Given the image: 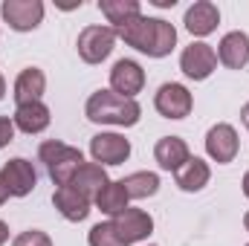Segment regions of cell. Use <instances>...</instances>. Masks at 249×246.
I'll list each match as a JSON object with an SVG mask.
<instances>
[{"mask_svg":"<svg viewBox=\"0 0 249 246\" xmlns=\"http://www.w3.org/2000/svg\"><path fill=\"white\" fill-rule=\"evenodd\" d=\"M15 127H20L23 133H41L50 124V107L41 102H29V105H18L15 110Z\"/></svg>","mask_w":249,"mask_h":246,"instance_id":"19","label":"cell"},{"mask_svg":"<svg viewBox=\"0 0 249 246\" xmlns=\"http://www.w3.org/2000/svg\"><path fill=\"white\" fill-rule=\"evenodd\" d=\"M244 226H247V232H249V211H247V217H244Z\"/></svg>","mask_w":249,"mask_h":246,"instance_id":"33","label":"cell"},{"mask_svg":"<svg viewBox=\"0 0 249 246\" xmlns=\"http://www.w3.org/2000/svg\"><path fill=\"white\" fill-rule=\"evenodd\" d=\"M12 139H15V122L6 119V116H0V148H6Z\"/></svg>","mask_w":249,"mask_h":246,"instance_id":"26","label":"cell"},{"mask_svg":"<svg viewBox=\"0 0 249 246\" xmlns=\"http://www.w3.org/2000/svg\"><path fill=\"white\" fill-rule=\"evenodd\" d=\"M142 84H145V70L136 61L122 58V61L113 64V70H110V87H113V93H119L124 99H133L142 90Z\"/></svg>","mask_w":249,"mask_h":246,"instance_id":"11","label":"cell"},{"mask_svg":"<svg viewBox=\"0 0 249 246\" xmlns=\"http://www.w3.org/2000/svg\"><path fill=\"white\" fill-rule=\"evenodd\" d=\"M9 197H12V194H9V188H6V183H3V177H0V206H3V203H6Z\"/></svg>","mask_w":249,"mask_h":246,"instance_id":"27","label":"cell"},{"mask_svg":"<svg viewBox=\"0 0 249 246\" xmlns=\"http://www.w3.org/2000/svg\"><path fill=\"white\" fill-rule=\"evenodd\" d=\"M116 35L127 47H133V50H139V53H145L151 58L168 55L174 50V44H177L174 23H168L162 18H145V15H139V18L127 20L124 26H119Z\"/></svg>","mask_w":249,"mask_h":246,"instance_id":"1","label":"cell"},{"mask_svg":"<svg viewBox=\"0 0 249 246\" xmlns=\"http://www.w3.org/2000/svg\"><path fill=\"white\" fill-rule=\"evenodd\" d=\"M122 185H124V191H127L130 200H145V197L157 194L160 177L151 174V171H136V174H127V177L122 180Z\"/></svg>","mask_w":249,"mask_h":246,"instance_id":"23","label":"cell"},{"mask_svg":"<svg viewBox=\"0 0 249 246\" xmlns=\"http://www.w3.org/2000/svg\"><path fill=\"white\" fill-rule=\"evenodd\" d=\"M247 246H249V244H247Z\"/></svg>","mask_w":249,"mask_h":246,"instance_id":"34","label":"cell"},{"mask_svg":"<svg viewBox=\"0 0 249 246\" xmlns=\"http://www.w3.org/2000/svg\"><path fill=\"white\" fill-rule=\"evenodd\" d=\"M87 119L99 124H119V127H130V124L139 122V105L133 99H124L113 90H99L87 99V107H84Z\"/></svg>","mask_w":249,"mask_h":246,"instance_id":"2","label":"cell"},{"mask_svg":"<svg viewBox=\"0 0 249 246\" xmlns=\"http://www.w3.org/2000/svg\"><path fill=\"white\" fill-rule=\"evenodd\" d=\"M241 119H244V124H247V127H249V105H247V107H244V110H241Z\"/></svg>","mask_w":249,"mask_h":246,"instance_id":"30","label":"cell"},{"mask_svg":"<svg viewBox=\"0 0 249 246\" xmlns=\"http://www.w3.org/2000/svg\"><path fill=\"white\" fill-rule=\"evenodd\" d=\"M177 0H154V6H160V9H168V6H174Z\"/></svg>","mask_w":249,"mask_h":246,"instance_id":"29","label":"cell"},{"mask_svg":"<svg viewBox=\"0 0 249 246\" xmlns=\"http://www.w3.org/2000/svg\"><path fill=\"white\" fill-rule=\"evenodd\" d=\"M90 246H124L113 229V223H99L90 229Z\"/></svg>","mask_w":249,"mask_h":246,"instance_id":"24","label":"cell"},{"mask_svg":"<svg viewBox=\"0 0 249 246\" xmlns=\"http://www.w3.org/2000/svg\"><path fill=\"white\" fill-rule=\"evenodd\" d=\"M53 206L61 211L67 220H72V223H81V220L90 214V200H87L84 194H78L72 185H61V188H55V194H53Z\"/></svg>","mask_w":249,"mask_h":246,"instance_id":"13","label":"cell"},{"mask_svg":"<svg viewBox=\"0 0 249 246\" xmlns=\"http://www.w3.org/2000/svg\"><path fill=\"white\" fill-rule=\"evenodd\" d=\"M110 223H113V229H116V235H119V241L124 246L136 244V241H145L154 232V220L142 209H124L122 214H116Z\"/></svg>","mask_w":249,"mask_h":246,"instance_id":"6","label":"cell"},{"mask_svg":"<svg viewBox=\"0 0 249 246\" xmlns=\"http://www.w3.org/2000/svg\"><path fill=\"white\" fill-rule=\"evenodd\" d=\"M38 157H41V162H44L50 180L58 185V188H61V185H70L72 174H75L78 165L84 162V157H81L78 148H70V145L55 142V139L44 142V145L38 148Z\"/></svg>","mask_w":249,"mask_h":246,"instance_id":"3","label":"cell"},{"mask_svg":"<svg viewBox=\"0 0 249 246\" xmlns=\"http://www.w3.org/2000/svg\"><path fill=\"white\" fill-rule=\"evenodd\" d=\"M214 67H217V53L209 44H191L180 55V70L186 72L188 78H194V81L209 78L214 72Z\"/></svg>","mask_w":249,"mask_h":246,"instance_id":"8","label":"cell"},{"mask_svg":"<svg viewBox=\"0 0 249 246\" xmlns=\"http://www.w3.org/2000/svg\"><path fill=\"white\" fill-rule=\"evenodd\" d=\"M217 58L226 64L229 70H244L249 64V35L247 32H229L223 35L217 47Z\"/></svg>","mask_w":249,"mask_h":246,"instance_id":"14","label":"cell"},{"mask_svg":"<svg viewBox=\"0 0 249 246\" xmlns=\"http://www.w3.org/2000/svg\"><path fill=\"white\" fill-rule=\"evenodd\" d=\"M154 157H157L160 168L177 171L191 154H188V145L180 139V136H162V139L157 142V148H154Z\"/></svg>","mask_w":249,"mask_h":246,"instance_id":"18","label":"cell"},{"mask_svg":"<svg viewBox=\"0 0 249 246\" xmlns=\"http://www.w3.org/2000/svg\"><path fill=\"white\" fill-rule=\"evenodd\" d=\"M12 246H53V241H50V235H47V232L29 229V232H20V235L15 238V244H12Z\"/></svg>","mask_w":249,"mask_h":246,"instance_id":"25","label":"cell"},{"mask_svg":"<svg viewBox=\"0 0 249 246\" xmlns=\"http://www.w3.org/2000/svg\"><path fill=\"white\" fill-rule=\"evenodd\" d=\"M6 96V81H3V75H0V99Z\"/></svg>","mask_w":249,"mask_h":246,"instance_id":"32","label":"cell"},{"mask_svg":"<svg viewBox=\"0 0 249 246\" xmlns=\"http://www.w3.org/2000/svg\"><path fill=\"white\" fill-rule=\"evenodd\" d=\"M0 15L12 29L29 32L44 20V3L41 0H6L0 6Z\"/></svg>","mask_w":249,"mask_h":246,"instance_id":"5","label":"cell"},{"mask_svg":"<svg viewBox=\"0 0 249 246\" xmlns=\"http://www.w3.org/2000/svg\"><path fill=\"white\" fill-rule=\"evenodd\" d=\"M99 9H102V15L113 23V29H119L127 20H133V18L142 15V9H139L136 0H102Z\"/></svg>","mask_w":249,"mask_h":246,"instance_id":"21","label":"cell"},{"mask_svg":"<svg viewBox=\"0 0 249 246\" xmlns=\"http://www.w3.org/2000/svg\"><path fill=\"white\" fill-rule=\"evenodd\" d=\"M116 38H119V35H116L113 26H87V29L78 35V55H81V61L102 64L110 53H113Z\"/></svg>","mask_w":249,"mask_h":246,"instance_id":"4","label":"cell"},{"mask_svg":"<svg viewBox=\"0 0 249 246\" xmlns=\"http://www.w3.org/2000/svg\"><path fill=\"white\" fill-rule=\"evenodd\" d=\"M127 191H124V185H122V180L119 183H107L102 191H99V197H96V206L105 211V214H122L124 209H127Z\"/></svg>","mask_w":249,"mask_h":246,"instance_id":"22","label":"cell"},{"mask_svg":"<svg viewBox=\"0 0 249 246\" xmlns=\"http://www.w3.org/2000/svg\"><path fill=\"white\" fill-rule=\"evenodd\" d=\"M217 20H220V12L209 0L194 3L186 12V29L191 35H209V32H214L217 29Z\"/></svg>","mask_w":249,"mask_h":246,"instance_id":"17","label":"cell"},{"mask_svg":"<svg viewBox=\"0 0 249 246\" xmlns=\"http://www.w3.org/2000/svg\"><path fill=\"white\" fill-rule=\"evenodd\" d=\"M0 177H3V183L9 188V194L12 197H26L35 183H38V174H35V168H32V162H26V159H9L3 168H0Z\"/></svg>","mask_w":249,"mask_h":246,"instance_id":"10","label":"cell"},{"mask_svg":"<svg viewBox=\"0 0 249 246\" xmlns=\"http://www.w3.org/2000/svg\"><path fill=\"white\" fill-rule=\"evenodd\" d=\"M90 154L102 165H122L130 157V142L119 133H99L90 139Z\"/></svg>","mask_w":249,"mask_h":246,"instance_id":"9","label":"cell"},{"mask_svg":"<svg viewBox=\"0 0 249 246\" xmlns=\"http://www.w3.org/2000/svg\"><path fill=\"white\" fill-rule=\"evenodd\" d=\"M174 177H177V185L183 188V191H200L203 185L209 183V177H212V171H209V165L203 162V159H197V157H188L186 162L174 171Z\"/></svg>","mask_w":249,"mask_h":246,"instance_id":"20","label":"cell"},{"mask_svg":"<svg viewBox=\"0 0 249 246\" xmlns=\"http://www.w3.org/2000/svg\"><path fill=\"white\" fill-rule=\"evenodd\" d=\"M244 194L249 197V171H247V177H244Z\"/></svg>","mask_w":249,"mask_h":246,"instance_id":"31","label":"cell"},{"mask_svg":"<svg viewBox=\"0 0 249 246\" xmlns=\"http://www.w3.org/2000/svg\"><path fill=\"white\" fill-rule=\"evenodd\" d=\"M44 90H47V78H44V72H41L38 67H26V70L18 75V81H15V102H18V105L41 102Z\"/></svg>","mask_w":249,"mask_h":246,"instance_id":"16","label":"cell"},{"mask_svg":"<svg viewBox=\"0 0 249 246\" xmlns=\"http://www.w3.org/2000/svg\"><path fill=\"white\" fill-rule=\"evenodd\" d=\"M154 105H157V110L165 116V119H186L188 113H191V93H188L183 84H174V81H168V84H162L160 90H157V99H154Z\"/></svg>","mask_w":249,"mask_h":246,"instance_id":"7","label":"cell"},{"mask_svg":"<svg viewBox=\"0 0 249 246\" xmlns=\"http://www.w3.org/2000/svg\"><path fill=\"white\" fill-rule=\"evenodd\" d=\"M6 241H9V226H6V223L0 220V246L6 244Z\"/></svg>","mask_w":249,"mask_h":246,"instance_id":"28","label":"cell"},{"mask_svg":"<svg viewBox=\"0 0 249 246\" xmlns=\"http://www.w3.org/2000/svg\"><path fill=\"white\" fill-rule=\"evenodd\" d=\"M107 183H110V180H107V174H105V168H102L99 162H81L78 171H75L72 180H70V185H72L78 194H84L87 200L99 197V191Z\"/></svg>","mask_w":249,"mask_h":246,"instance_id":"15","label":"cell"},{"mask_svg":"<svg viewBox=\"0 0 249 246\" xmlns=\"http://www.w3.org/2000/svg\"><path fill=\"white\" fill-rule=\"evenodd\" d=\"M206 151L217 162H232L238 157V133H235V127L226 122L214 124L206 133Z\"/></svg>","mask_w":249,"mask_h":246,"instance_id":"12","label":"cell"}]
</instances>
